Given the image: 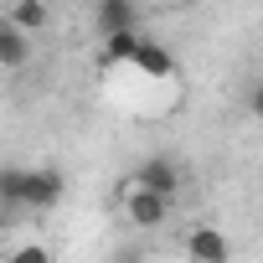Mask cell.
Instances as JSON below:
<instances>
[{"mask_svg":"<svg viewBox=\"0 0 263 263\" xmlns=\"http://www.w3.org/2000/svg\"><path fill=\"white\" fill-rule=\"evenodd\" d=\"M21 196V165H6L0 171V206H16Z\"/></svg>","mask_w":263,"mask_h":263,"instance_id":"11","label":"cell"},{"mask_svg":"<svg viewBox=\"0 0 263 263\" xmlns=\"http://www.w3.org/2000/svg\"><path fill=\"white\" fill-rule=\"evenodd\" d=\"M62 191H67V181H62L57 165H21V196H16V206H26V212H52V206L62 201Z\"/></svg>","mask_w":263,"mask_h":263,"instance_id":"2","label":"cell"},{"mask_svg":"<svg viewBox=\"0 0 263 263\" xmlns=\"http://www.w3.org/2000/svg\"><path fill=\"white\" fill-rule=\"evenodd\" d=\"M186 258L191 263H232V237L217 222H191L186 227Z\"/></svg>","mask_w":263,"mask_h":263,"instance_id":"4","label":"cell"},{"mask_svg":"<svg viewBox=\"0 0 263 263\" xmlns=\"http://www.w3.org/2000/svg\"><path fill=\"white\" fill-rule=\"evenodd\" d=\"M16 31H26V36H36L42 26H52V11H47V0H16L11 6V16H6Z\"/></svg>","mask_w":263,"mask_h":263,"instance_id":"8","label":"cell"},{"mask_svg":"<svg viewBox=\"0 0 263 263\" xmlns=\"http://www.w3.org/2000/svg\"><path fill=\"white\" fill-rule=\"evenodd\" d=\"M135 176H140L155 196H165V201H176V196H181V165H176L171 155H150Z\"/></svg>","mask_w":263,"mask_h":263,"instance_id":"5","label":"cell"},{"mask_svg":"<svg viewBox=\"0 0 263 263\" xmlns=\"http://www.w3.org/2000/svg\"><path fill=\"white\" fill-rule=\"evenodd\" d=\"M248 114H253V119L263 124V78H258V83L248 88Z\"/></svg>","mask_w":263,"mask_h":263,"instance_id":"12","label":"cell"},{"mask_svg":"<svg viewBox=\"0 0 263 263\" xmlns=\"http://www.w3.org/2000/svg\"><path fill=\"white\" fill-rule=\"evenodd\" d=\"M114 201H119V217H124L129 227H140V232H155V227H165V217H171V201L155 196L140 176H124V181L114 186Z\"/></svg>","mask_w":263,"mask_h":263,"instance_id":"1","label":"cell"},{"mask_svg":"<svg viewBox=\"0 0 263 263\" xmlns=\"http://www.w3.org/2000/svg\"><path fill=\"white\" fill-rule=\"evenodd\" d=\"M98 31H140V0H98Z\"/></svg>","mask_w":263,"mask_h":263,"instance_id":"6","label":"cell"},{"mask_svg":"<svg viewBox=\"0 0 263 263\" xmlns=\"http://www.w3.org/2000/svg\"><path fill=\"white\" fill-rule=\"evenodd\" d=\"M129 72H140L145 83H176V52L165 47V42H155V36H140V47H135V57H129Z\"/></svg>","mask_w":263,"mask_h":263,"instance_id":"3","label":"cell"},{"mask_svg":"<svg viewBox=\"0 0 263 263\" xmlns=\"http://www.w3.org/2000/svg\"><path fill=\"white\" fill-rule=\"evenodd\" d=\"M31 62V36L16 31L11 21H0V72H16Z\"/></svg>","mask_w":263,"mask_h":263,"instance_id":"7","label":"cell"},{"mask_svg":"<svg viewBox=\"0 0 263 263\" xmlns=\"http://www.w3.org/2000/svg\"><path fill=\"white\" fill-rule=\"evenodd\" d=\"M135 47H140V31H108L103 36V67H129Z\"/></svg>","mask_w":263,"mask_h":263,"instance_id":"9","label":"cell"},{"mask_svg":"<svg viewBox=\"0 0 263 263\" xmlns=\"http://www.w3.org/2000/svg\"><path fill=\"white\" fill-rule=\"evenodd\" d=\"M0 263H52V248H42V242H21V248H11Z\"/></svg>","mask_w":263,"mask_h":263,"instance_id":"10","label":"cell"}]
</instances>
